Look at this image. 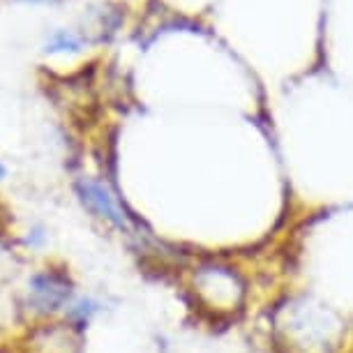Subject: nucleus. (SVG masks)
<instances>
[{
  "label": "nucleus",
  "instance_id": "1",
  "mask_svg": "<svg viewBox=\"0 0 353 353\" xmlns=\"http://www.w3.org/2000/svg\"><path fill=\"white\" fill-rule=\"evenodd\" d=\"M284 332L301 353H332L342 339V323L330 310L312 303H293L286 312Z\"/></svg>",
  "mask_w": 353,
  "mask_h": 353
},
{
  "label": "nucleus",
  "instance_id": "2",
  "mask_svg": "<svg viewBox=\"0 0 353 353\" xmlns=\"http://www.w3.org/2000/svg\"><path fill=\"white\" fill-rule=\"evenodd\" d=\"M77 190H79L81 201L88 205L95 215L106 219V222H111L113 226H118V229H128V217L123 215L116 199L111 196V192L106 190L104 185H99L97 181H90V178H83V181H79Z\"/></svg>",
  "mask_w": 353,
  "mask_h": 353
},
{
  "label": "nucleus",
  "instance_id": "3",
  "mask_svg": "<svg viewBox=\"0 0 353 353\" xmlns=\"http://www.w3.org/2000/svg\"><path fill=\"white\" fill-rule=\"evenodd\" d=\"M70 282L61 275H53V272H44L32 279V296L35 303L42 305L44 310H56L58 305H63L70 298Z\"/></svg>",
  "mask_w": 353,
  "mask_h": 353
},
{
  "label": "nucleus",
  "instance_id": "4",
  "mask_svg": "<svg viewBox=\"0 0 353 353\" xmlns=\"http://www.w3.org/2000/svg\"><path fill=\"white\" fill-rule=\"evenodd\" d=\"M79 46H81V42L74 37V35H70V32H58L56 37L51 39V44L46 46V51H77Z\"/></svg>",
  "mask_w": 353,
  "mask_h": 353
},
{
  "label": "nucleus",
  "instance_id": "5",
  "mask_svg": "<svg viewBox=\"0 0 353 353\" xmlns=\"http://www.w3.org/2000/svg\"><path fill=\"white\" fill-rule=\"evenodd\" d=\"M26 3H61V0H26Z\"/></svg>",
  "mask_w": 353,
  "mask_h": 353
},
{
  "label": "nucleus",
  "instance_id": "6",
  "mask_svg": "<svg viewBox=\"0 0 353 353\" xmlns=\"http://www.w3.org/2000/svg\"><path fill=\"white\" fill-rule=\"evenodd\" d=\"M5 176V169H3V164H0V178H3Z\"/></svg>",
  "mask_w": 353,
  "mask_h": 353
}]
</instances>
